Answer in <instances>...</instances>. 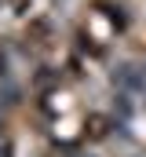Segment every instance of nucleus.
I'll use <instances>...</instances> for the list:
<instances>
[{
	"instance_id": "1",
	"label": "nucleus",
	"mask_w": 146,
	"mask_h": 157,
	"mask_svg": "<svg viewBox=\"0 0 146 157\" xmlns=\"http://www.w3.org/2000/svg\"><path fill=\"white\" fill-rule=\"evenodd\" d=\"M4 70H7V59H4V55H0V77H4Z\"/></svg>"
}]
</instances>
